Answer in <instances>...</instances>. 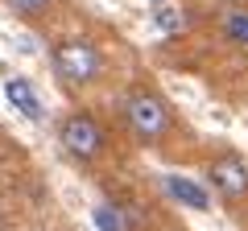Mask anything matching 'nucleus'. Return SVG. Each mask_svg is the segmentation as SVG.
I'll use <instances>...</instances> for the list:
<instances>
[{"instance_id":"4","label":"nucleus","mask_w":248,"mask_h":231,"mask_svg":"<svg viewBox=\"0 0 248 231\" xmlns=\"http://www.w3.org/2000/svg\"><path fill=\"white\" fill-rule=\"evenodd\" d=\"M207 186L219 198H228V202L244 198L248 194V161L236 157V153H219V157L207 165Z\"/></svg>"},{"instance_id":"8","label":"nucleus","mask_w":248,"mask_h":231,"mask_svg":"<svg viewBox=\"0 0 248 231\" xmlns=\"http://www.w3.org/2000/svg\"><path fill=\"white\" fill-rule=\"evenodd\" d=\"M223 37L236 45H248V13H228L223 17Z\"/></svg>"},{"instance_id":"10","label":"nucleus","mask_w":248,"mask_h":231,"mask_svg":"<svg viewBox=\"0 0 248 231\" xmlns=\"http://www.w3.org/2000/svg\"><path fill=\"white\" fill-rule=\"evenodd\" d=\"M95 223H99V231H128L124 227V215L112 211V206H95Z\"/></svg>"},{"instance_id":"6","label":"nucleus","mask_w":248,"mask_h":231,"mask_svg":"<svg viewBox=\"0 0 248 231\" xmlns=\"http://www.w3.org/2000/svg\"><path fill=\"white\" fill-rule=\"evenodd\" d=\"M161 186H166V194L174 198V202H182L186 211H211V190L199 186V182L178 178V173H166V178H161Z\"/></svg>"},{"instance_id":"9","label":"nucleus","mask_w":248,"mask_h":231,"mask_svg":"<svg viewBox=\"0 0 248 231\" xmlns=\"http://www.w3.org/2000/svg\"><path fill=\"white\" fill-rule=\"evenodd\" d=\"M50 4L54 0H9V9L17 13V17H29V21L42 17V13H50Z\"/></svg>"},{"instance_id":"7","label":"nucleus","mask_w":248,"mask_h":231,"mask_svg":"<svg viewBox=\"0 0 248 231\" xmlns=\"http://www.w3.org/2000/svg\"><path fill=\"white\" fill-rule=\"evenodd\" d=\"M149 21H153V25H157L166 37H170V33H182V29H186V13L178 9V4H170V0H157V4H153Z\"/></svg>"},{"instance_id":"1","label":"nucleus","mask_w":248,"mask_h":231,"mask_svg":"<svg viewBox=\"0 0 248 231\" xmlns=\"http://www.w3.org/2000/svg\"><path fill=\"white\" fill-rule=\"evenodd\" d=\"M124 120L133 128L137 141L145 144H161L170 132H174V112H170L166 95L153 87H133L128 99H124Z\"/></svg>"},{"instance_id":"3","label":"nucleus","mask_w":248,"mask_h":231,"mask_svg":"<svg viewBox=\"0 0 248 231\" xmlns=\"http://www.w3.org/2000/svg\"><path fill=\"white\" fill-rule=\"evenodd\" d=\"M58 144L66 149V157H75L79 165H91V161L104 157L108 149V132L91 112H66L58 120Z\"/></svg>"},{"instance_id":"2","label":"nucleus","mask_w":248,"mask_h":231,"mask_svg":"<svg viewBox=\"0 0 248 231\" xmlns=\"http://www.w3.org/2000/svg\"><path fill=\"white\" fill-rule=\"evenodd\" d=\"M50 58H54L58 79L75 91H83V87L104 79V54H99V45L91 37H62V42H54Z\"/></svg>"},{"instance_id":"5","label":"nucleus","mask_w":248,"mask_h":231,"mask_svg":"<svg viewBox=\"0 0 248 231\" xmlns=\"http://www.w3.org/2000/svg\"><path fill=\"white\" fill-rule=\"evenodd\" d=\"M4 99H9L13 107H17L21 116H25V120H33V124H42L46 120V107H42V95H37L33 91V83L29 79H4Z\"/></svg>"}]
</instances>
